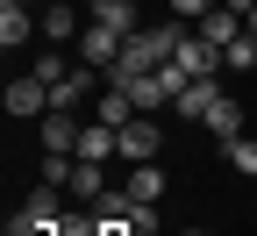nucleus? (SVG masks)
<instances>
[{
  "label": "nucleus",
  "instance_id": "obj_15",
  "mask_svg": "<svg viewBox=\"0 0 257 236\" xmlns=\"http://www.w3.org/2000/svg\"><path fill=\"white\" fill-rule=\"evenodd\" d=\"M36 29H43V22H29V8H0V43H8V50H22Z\"/></svg>",
  "mask_w": 257,
  "mask_h": 236
},
{
  "label": "nucleus",
  "instance_id": "obj_9",
  "mask_svg": "<svg viewBox=\"0 0 257 236\" xmlns=\"http://www.w3.org/2000/svg\"><path fill=\"white\" fill-rule=\"evenodd\" d=\"M93 22H100V29H114V36H136V0H93Z\"/></svg>",
  "mask_w": 257,
  "mask_h": 236
},
{
  "label": "nucleus",
  "instance_id": "obj_20",
  "mask_svg": "<svg viewBox=\"0 0 257 236\" xmlns=\"http://www.w3.org/2000/svg\"><path fill=\"white\" fill-rule=\"evenodd\" d=\"M165 8H172V22H193V29H200V22L221 8V0H165Z\"/></svg>",
  "mask_w": 257,
  "mask_h": 236
},
{
  "label": "nucleus",
  "instance_id": "obj_21",
  "mask_svg": "<svg viewBox=\"0 0 257 236\" xmlns=\"http://www.w3.org/2000/svg\"><path fill=\"white\" fill-rule=\"evenodd\" d=\"M93 215H100V208H93ZM100 236H143V229H136V222H107V215H100Z\"/></svg>",
  "mask_w": 257,
  "mask_h": 236
},
{
  "label": "nucleus",
  "instance_id": "obj_14",
  "mask_svg": "<svg viewBox=\"0 0 257 236\" xmlns=\"http://www.w3.org/2000/svg\"><path fill=\"white\" fill-rule=\"evenodd\" d=\"M128 200H165V172H157V165H128Z\"/></svg>",
  "mask_w": 257,
  "mask_h": 236
},
{
  "label": "nucleus",
  "instance_id": "obj_11",
  "mask_svg": "<svg viewBox=\"0 0 257 236\" xmlns=\"http://www.w3.org/2000/svg\"><path fill=\"white\" fill-rule=\"evenodd\" d=\"M64 193H72V200H100V193H107V165H86V158H79L72 179H64Z\"/></svg>",
  "mask_w": 257,
  "mask_h": 236
},
{
  "label": "nucleus",
  "instance_id": "obj_6",
  "mask_svg": "<svg viewBox=\"0 0 257 236\" xmlns=\"http://www.w3.org/2000/svg\"><path fill=\"white\" fill-rule=\"evenodd\" d=\"M8 115H50V86L36 79V72H22V79H8Z\"/></svg>",
  "mask_w": 257,
  "mask_h": 236
},
{
  "label": "nucleus",
  "instance_id": "obj_23",
  "mask_svg": "<svg viewBox=\"0 0 257 236\" xmlns=\"http://www.w3.org/2000/svg\"><path fill=\"white\" fill-rule=\"evenodd\" d=\"M193 236H200V229H193Z\"/></svg>",
  "mask_w": 257,
  "mask_h": 236
},
{
  "label": "nucleus",
  "instance_id": "obj_18",
  "mask_svg": "<svg viewBox=\"0 0 257 236\" xmlns=\"http://www.w3.org/2000/svg\"><path fill=\"white\" fill-rule=\"evenodd\" d=\"M221 150H229V165H236L243 179H257V136H229Z\"/></svg>",
  "mask_w": 257,
  "mask_h": 236
},
{
  "label": "nucleus",
  "instance_id": "obj_5",
  "mask_svg": "<svg viewBox=\"0 0 257 236\" xmlns=\"http://www.w3.org/2000/svg\"><path fill=\"white\" fill-rule=\"evenodd\" d=\"M121 43H128V36H114V29H100V22H93V29H79V57L93 64V72H114Z\"/></svg>",
  "mask_w": 257,
  "mask_h": 236
},
{
  "label": "nucleus",
  "instance_id": "obj_16",
  "mask_svg": "<svg viewBox=\"0 0 257 236\" xmlns=\"http://www.w3.org/2000/svg\"><path fill=\"white\" fill-rule=\"evenodd\" d=\"M93 122H107V129H121V122H136V100H128V93H100V108H93Z\"/></svg>",
  "mask_w": 257,
  "mask_h": 236
},
{
  "label": "nucleus",
  "instance_id": "obj_22",
  "mask_svg": "<svg viewBox=\"0 0 257 236\" xmlns=\"http://www.w3.org/2000/svg\"><path fill=\"white\" fill-rule=\"evenodd\" d=\"M243 29H250V36H257V8H250V22H243Z\"/></svg>",
  "mask_w": 257,
  "mask_h": 236
},
{
  "label": "nucleus",
  "instance_id": "obj_10",
  "mask_svg": "<svg viewBox=\"0 0 257 236\" xmlns=\"http://www.w3.org/2000/svg\"><path fill=\"white\" fill-rule=\"evenodd\" d=\"M200 36H207V43H214V50H229V43H236V36H243V15H236V8H229V0H221V8H214V15H207V22H200Z\"/></svg>",
  "mask_w": 257,
  "mask_h": 236
},
{
  "label": "nucleus",
  "instance_id": "obj_12",
  "mask_svg": "<svg viewBox=\"0 0 257 236\" xmlns=\"http://www.w3.org/2000/svg\"><path fill=\"white\" fill-rule=\"evenodd\" d=\"M86 93H93V72H79V64H72L64 79H50V108H64V115H72Z\"/></svg>",
  "mask_w": 257,
  "mask_h": 236
},
{
  "label": "nucleus",
  "instance_id": "obj_3",
  "mask_svg": "<svg viewBox=\"0 0 257 236\" xmlns=\"http://www.w3.org/2000/svg\"><path fill=\"white\" fill-rule=\"evenodd\" d=\"M114 150H121V165H157V150H165V129H157L150 115H136V122H121Z\"/></svg>",
  "mask_w": 257,
  "mask_h": 236
},
{
  "label": "nucleus",
  "instance_id": "obj_4",
  "mask_svg": "<svg viewBox=\"0 0 257 236\" xmlns=\"http://www.w3.org/2000/svg\"><path fill=\"white\" fill-rule=\"evenodd\" d=\"M79 115H64V108H50L43 122H36V136H43V150H57V158H79Z\"/></svg>",
  "mask_w": 257,
  "mask_h": 236
},
{
  "label": "nucleus",
  "instance_id": "obj_13",
  "mask_svg": "<svg viewBox=\"0 0 257 236\" xmlns=\"http://www.w3.org/2000/svg\"><path fill=\"white\" fill-rule=\"evenodd\" d=\"M36 22H43V36H50V43H79V22H72V0H50V8H43Z\"/></svg>",
  "mask_w": 257,
  "mask_h": 236
},
{
  "label": "nucleus",
  "instance_id": "obj_7",
  "mask_svg": "<svg viewBox=\"0 0 257 236\" xmlns=\"http://www.w3.org/2000/svg\"><path fill=\"white\" fill-rule=\"evenodd\" d=\"M221 100H229V93H221V79H186L172 108H179V115H200V122H207V115L221 108Z\"/></svg>",
  "mask_w": 257,
  "mask_h": 236
},
{
  "label": "nucleus",
  "instance_id": "obj_17",
  "mask_svg": "<svg viewBox=\"0 0 257 236\" xmlns=\"http://www.w3.org/2000/svg\"><path fill=\"white\" fill-rule=\"evenodd\" d=\"M221 64H229V72H257V36H250V29H243L229 50H221Z\"/></svg>",
  "mask_w": 257,
  "mask_h": 236
},
{
  "label": "nucleus",
  "instance_id": "obj_8",
  "mask_svg": "<svg viewBox=\"0 0 257 236\" xmlns=\"http://www.w3.org/2000/svg\"><path fill=\"white\" fill-rule=\"evenodd\" d=\"M114 136H121V129H107V122H86V129H79V158H86V165H107V158H121V150H114Z\"/></svg>",
  "mask_w": 257,
  "mask_h": 236
},
{
  "label": "nucleus",
  "instance_id": "obj_2",
  "mask_svg": "<svg viewBox=\"0 0 257 236\" xmlns=\"http://www.w3.org/2000/svg\"><path fill=\"white\" fill-rule=\"evenodd\" d=\"M172 64L186 79H214V72H229V64H221V50L200 36V29H179V50H172Z\"/></svg>",
  "mask_w": 257,
  "mask_h": 236
},
{
  "label": "nucleus",
  "instance_id": "obj_19",
  "mask_svg": "<svg viewBox=\"0 0 257 236\" xmlns=\"http://www.w3.org/2000/svg\"><path fill=\"white\" fill-rule=\"evenodd\" d=\"M207 129H214L221 143H229V136H243V108H236V100H221V108L207 115Z\"/></svg>",
  "mask_w": 257,
  "mask_h": 236
},
{
  "label": "nucleus",
  "instance_id": "obj_1",
  "mask_svg": "<svg viewBox=\"0 0 257 236\" xmlns=\"http://www.w3.org/2000/svg\"><path fill=\"white\" fill-rule=\"evenodd\" d=\"M64 215H72V208H64V186L36 179V193H29L22 208L8 215V236H57V229H64Z\"/></svg>",
  "mask_w": 257,
  "mask_h": 236
}]
</instances>
